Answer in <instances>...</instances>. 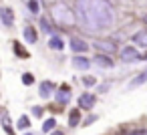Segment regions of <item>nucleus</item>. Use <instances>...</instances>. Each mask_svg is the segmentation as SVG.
Listing matches in <instances>:
<instances>
[{
	"mask_svg": "<svg viewBox=\"0 0 147 135\" xmlns=\"http://www.w3.org/2000/svg\"><path fill=\"white\" fill-rule=\"evenodd\" d=\"M79 119H81V113H79V109H73V111H71V115H69V123L75 127V125L79 123Z\"/></svg>",
	"mask_w": 147,
	"mask_h": 135,
	"instance_id": "12",
	"label": "nucleus"
},
{
	"mask_svg": "<svg viewBox=\"0 0 147 135\" xmlns=\"http://www.w3.org/2000/svg\"><path fill=\"white\" fill-rule=\"evenodd\" d=\"M24 38H26L28 43H36V30H34L32 26H26V28H24Z\"/></svg>",
	"mask_w": 147,
	"mask_h": 135,
	"instance_id": "10",
	"label": "nucleus"
},
{
	"mask_svg": "<svg viewBox=\"0 0 147 135\" xmlns=\"http://www.w3.org/2000/svg\"><path fill=\"white\" fill-rule=\"evenodd\" d=\"M26 135H32V133H26Z\"/></svg>",
	"mask_w": 147,
	"mask_h": 135,
	"instance_id": "25",
	"label": "nucleus"
},
{
	"mask_svg": "<svg viewBox=\"0 0 147 135\" xmlns=\"http://www.w3.org/2000/svg\"><path fill=\"white\" fill-rule=\"evenodd\" d=\"M71 49L75 51V53H87V43L85 41H81V38H71Z\"/></svg>",
	"mask_w": 147,
	"mask_h": 135,
	"instance_id": "5",
	"label": "nucleus"
},
{
	"mask_svg": "<svg viewBox=\"0 0 147 135\" xmlns=\"http://www.w3.org/2000/svg\"><path fill=\"white\" fill-rule=\"evenodd\" d=\"M22 83H24V85H32V83H34V77H32L30 73H24V75H22Z\"/></svg>",
	"mask_w": 147,
	"mask_h": 135,
	"instance_id": "19",
	"label": "nucleus"
},
{
	"mask_svg": "<svg viewBox=\"0 0 147 135\" xmlns=\"http://www.w3.org/2000/svg\"><path fill=\"white\" fill-rule=\"evenodd\" d=\"M135 59H139V53H137L135 47H125V49L121 51V61H123V63H133Z\"/></svg>",
	"mask_w": 147,
	"mask_h": 135,
	"instance_id": "2",
	"label": "nucleus"
},
{
	"mask_svg": "<svg viewBox=\"0 0 147 135\" xmlns=\"http://www.w3.org/2000/svg\"><path fill=\"white\" fill-rule=\"evenodd\" d=\"M49 47H51V49H55V51H61V49L65 47V43H63V38H61V36H51Z\"/></svg>",
	"mask_w": 147,
	"mask_h": 135,
	"instance_id": "9",
	"label": "nucleus"
},
{
	"mask_svg": "<svg viewBox=\"0 0 147 135\" xmlns=\"http://www.w3.org/2000/svg\"><path fill=\"white\" fill-rule=\"evenodd\" d=\"M69 99V87L65 85V87H61V91H59V101H67Z\"/></svg>",
	"mask_w": 147,
	"mask_h": 135,
	"instance_id": "17",
	"label": "nucleus"
},
{
	"mask_svg": "<svg viewBox=\"0 0 147 135\" xmlns=\"http://www.w3.org/2000/svg\"><path fill=\"white\" fill-rule=\"evenodd\" d=\"M97 49H105V51H113V45H107V43H97Z\"/></svg>",
	"mask_w": 147,
	"mask_h": 135,
	"instance_id": "20",
	"label": "nucleus"
},
{
	"mask_svg": "<svg viewBox=\"0 0 147 135\" xmlns=\"http://www.w3.org/2000/svg\"><path fill=\"white\" fill-rule=\"evenodd\" d=\"M95 63H97L99 67H113V63H111L107 57H103V55H99V57L95 59Z\"/></svg>",
	"mask_w": 147,
	"mask_h": 135,
	"instance_id": "13",
	"label": "nucleus"
},
{
	"mask_svg": "<svg viewBox=\"0 0 147 135\" xmlns=\"http://www.w3.org/2000/svg\"><path fill=\"white\" fill-rule=\"evenodd\" d=\"M28 125H30V119H28L26 115H22V117L18 119V127H20V129H26Z\"/></svg>",
	"mask_w": 147,
	"mask_h": 135,
	"instance_id": "18",
	"label": "nucleus"
},
{
	"mask_svg": "<svg viewBox=\"0 0 147 135\" xmlns=\"http://www.w3.org/2000/svg\"><path fill=\"white\" fill-rule=\"evenodd\" d=\"M73 65H75L77 69H81V71H87V69L91 67V63H89L85 57H73Z\"/></svg>",
	"mask_w": 147,
	"mask_h": 135,
	"instance_id": "7",
	"label": "nucleus"
},
{
	"mask_svg": "<svg viewBox=\"0 0 147 135\" xmlns=\"http://www.w3.org/2000/svg\"><path fill=\"white\" fill-rule=\"evenodd\" d=\"M79 105H81L83 109H91V107L95 105V95H91V93H83V95L79 97Z\"/></svg>",
	"mask_w": 147,
	"mask_h": 135,
	"instance_id": "4",
	"label": "nucleus"
},
{
	"mask_svg": "<svg viewBox=\"0 0 147 135\" xmlns=\"http://www.w3.org/2000/svg\"><path fill=\"white\" fill-rule=\"evenodd\" d=\"M139 135H147V133H139Z\"/></svg>",
	"mask_w": 147,
	"mask_h": 135,
	"instance_id": "24",
	"label": "nucleus"
},
{
	"mask_svg": "<svg viewBox=\"0 0 147 135\" xmlns=\"http://www.w3.org/2000/svg\"><path fill=\"white\" fill-rule=\"evenodd\" d=\"M53 16H55V20L59 22V24H65V26H71L73 24V14H71V10L65 6V4H57L55 8H53Z\"/></svg>",
	"mask_w": 147,
	"mask_h": 135,
	"instance_id": "1",
	"label": "nucleus"
},
{
	"mask_svg": "<svg viewBox=\"0 0 147 135\" xmlns=\"http://www.w3.org/2000/svg\"><path fill=\"white\" fill-rule=\"evenodd\" d=\"M26 6H28V10H30L32 14H38V10H40L38 0H26Z\"/></svg>",
	"mask_w": 147,
	"mask_h": 135,
	"instance_id": "11",
	"label": "nucleus"
},
{
	"mask_svg": "<svg viewBox=\"0 0 147 135\" xmlns=\"http://www.w3.org/2000/svg\"><path fill=\"white\" fill-rule=\"evenodd\" d=\"M0 20H2L4 26H12L14 24V12L6 6H0Z\"/></svg>",
	"mask_w": 147,
	"mask_h": 135,
	"instance_id": "3",
	"label": "nucleus"
},
{
	"mask_svg": "<svg viewBox=\"0 0 147 135\" xmlns=\"http://www.w3.org/2000/svg\"><path fill=\"white\" fill-rule=\"evenodd\" d=\"M83 83L91 87V85H95V79H93V77H85V79H83Z\"/></svg>",
	"mask_w": 147,
	"mask_h": 135,
	"instance_id": "21",
	"label": "nucleus"
},
{
	"mask_svg": "<svg viewBox=\"0 0 147 135\" xmlns=\"http://www.w3.org/2000/svg\"><path fill=\"white\" fill-rule=\"evenodd\" d=\"M53 135H63V133H61V131H55V133H53Z\"/></svg>",
	"mask_w": 147,
	"mask_h": 135,
	"instance_id": "23",
	"label": "nucleus"
},
{
	"mask_svg": "<svg viewBox=\"0 0 147 135\" xmlns=\"http://www.w3.org/2000/svg\"><path fill=\"white\" fill-rule=\"evenodd\" d=\"M133 41H135V45H139V47H147V30L137 32V34L133 36Z\"/></svg>",
	"mask_w": 147,
	"mask_h": 135,
	"instance_id": "8",
	"label": "nucleus"
},
{
	"mask_svg": "<svg viewBox=\"0 0 147 135\" xmlns=\"http://www.w3.org/2000/svg\"><path fill=\"white\" fill-rule=\"evenodd\" d=\"M32 113H34V115H38V117H40V115H42V109H40V107H34V109H32Z\"/></svg>",
	"mask_w": 147,
	"mask_h": 135,
	"instance_id": "22",
	"label": "nucleus"
},
{
	"mask_svg": "<svg viewBox=\"0 0 147 135\" xmlns=\"http://www.w3.org/2000/svg\"><path fill=\"white\" fill-rule=\"evenodd\" d=\"M14 53H16L20 59H28V53H26V51H24V49H22L18 43H14Z\"/></svg>",
	"mask_w": 147,
	"mask_h": 135,
	"instance_id": "14",
	"label": "nucleus"
},
{
	"mask_svg": "<svg viewBox=\"0 0 147 135\" xmlns=\"http://www.w3.org/2000/svg\"><path fill=\"white\" fill-rule=\"evenodd\" d=\"M53 89H55V85H53V83H49V81H45V83L40 85V91H38V93H40V97H42V99H49V97L53 95Z\"/></svg>",
	"mask_w": 147,
	"mask_h": 135,
	"instance_id": "6",
	"label": "nucleus"
},
{
	"mask_svg": "<svg viewBox=\"0 0 147 135\" xmlns=\"http://www.w3.org/2000/svg\"><path fill=\"white\" fill-rule=\"evenodd\" d=\"M55 125H57V121H55V119H47V121L42 123V131H45V133H47V131H53V129H55Z\"/></svg>",
	"mask_w": 147,
	"mask_h": 135,
	"instance_id": "15",
	"label": "nucleus"
},
{
	"mask_svg": "<svg viewBox=\"0 0 147 135\" xmlns=\"http://www.w3.org/2000/svg\"><path fill=\"white\" fill-rule=\"evenodd\" d=\"M145 79H147V71H145V73H143L141 77H137V79H133V81L129 83V89H133V87H137V85H141V83H143Z\"/></svg>",
	"mask_w": 147,
	"mask_h": 135,
	"instance_id": "16",
	"label": "nucleus"
}]
</instances>
